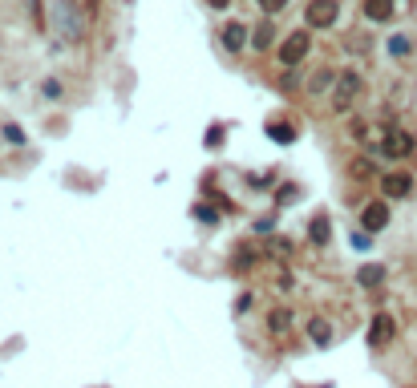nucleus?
Returning <instances> with one entry per match:
<instances>
[{"mask_svg": "<svg viewBox=\"0 0 417 388\" xmlns=\"http://www.w3.org/2000/svg\"><path fill=\"white\" fill-rule=\"evenodd\" d=\"M361 93H365V77H361L357 69H344V73H336V86H332L328 97H332V109H340V114H344V109H349Z\"/></svg>", "mask_w": 417, "mask_h": 388, "instance_id": "1", "label": "nucleus"}, {"mask_svg": "<svg viewBox=\"0 0 417 388\" xmlns=\"http://www.w3.org/2000/svg\"><path fill=\"white\" fill-rule=\"evenodd\" d=\"M336 16H340L336 0H308V8H304V25L308 29H332Z\"/></svg>", "mask_w": 417, "mask_h": 388, "instance_id": "2", "label": "nucleus"}, {"mask_svg": "<svg viewBox=\"0 0 417 388\" xmlns=\"http://www.w3.org/2000/svg\"><path fill=\"white\" fill-rule=\"evenodd\" d=\"M308 49H312V37L296 29V33L283 41V49H279V61H283V65H296V61H304V57H308Z\"/></svg>", "mask_w": 417, "mask_h": 388, "instance_id": "3", "label": "nucleus"}, {"mask_svg": "<svg viewBox=\"0 0 417 388\" xmlns=\"http://www.w3.org/2000/svg\"><path fill=\"white\" fill-rule=\"evenodd\" d=\"M381 150H385V158H405V154H414V138L405 129H389L385 142H381Z\"/></svg>", "mask_w": 417, "mask_h": 388, "instance_id": "4", "label": "nucleus"}, {"mask_svg": "<svg viewBox=\"0 0 417 388\" xmlns=\"http://www.w3.org/2000/svg\"><path fill=\"white\" fill-rule=\"evenodd\" d=\"M361 227L365 231H385L389 227V203H365V211H361Z\"/></svg>", "mask_w": 417, "mask_h": 388, "instance_id": "5", "label": "nucleus"}, {"mask_svg": "<svg viewBox=\"0 0 417 388\" xmlns=\"http://www.w3.org/2000/svg\"><path fill=\"white\" fill-rule=\"evenodd\" d=\"M57 25H61V37H65V41H77V37H81V25H77V16H73V0H61V4H57Z\"/></svg>", "mask_w": 417, "mask_h": 388, "instance_id": "6", "label": "nucleus"}, {"mask_svg": "<svg viewBox=\"0 0 417 388\" xmlns=\"http://www.w3.org/2000/svg\"><path fill=\"white\" fill-rule=\"evenodd\" d=\"M381 190H385V198H405L414 190V178L409 174H385L381 178Z\"/></svg>", "mask_w": 417, "mask_h": 388, "instance_id": "7", "label": "nucleus"}, {"mask_svg": "<svg viewBox=\"0 0 417 388\" xmlns=\"http://www.w3.org/2000/svg\"><path fill=\"white\" fill-rule=\"evenodd\" d=\"M393 336H397V324H393L389 315H377V320H372V328H369V344L372 348H385Z\"/></svg>", "mask_w": 417, "mask_h": 388, "instance_id": "8", "label": "nucleus"}, {"mask_svg": "<svg viewBox=\"0 0 417 388\" xmlns=\"http://www.w3.org/2000/svg\"><path fill=\"white\" fill-rule=\"evenodd\" d=\"M219 33H223V44H227V49H231V53H239V49H243V44L251 41V37H247V33H251V29H247V25H239V21H227V25H223V29H219Z\"/></svg>", "mask_w": 417, "mask_h": 388, "instance_id": "9", "label": "nucleus"}, {"mask_svg": "<svg viewBox=\"0 0 417 388\" xmlns=\"http://www.w3.org/2000/svg\"><path fill=\"white\" fill-rule=\"evenodd\" d=\"M361 8H365V16H369L372 25H385L393 16V0H365Z\"/></svg>", "mask_w": 417, "mask_h": 388, "instance_id": "10", "label": "nucleus"}, {"mask_svg": "<svg viewBox=\"0 0 417 388\" xmlns=\"http://www.w3.org/2000/svg\"><path fill=\"white\" fill-rule=\"evenodd\" d=\"M272 41H276V25L264 16V21L251 29V44H255V49H272Z\"/></svg>", "mask_w": 417, "mask_h": 388, "instance_id": "11", "label": "nucleus"}, {"mask_svg": "<svg viewBox=\"0 0 417 388\" xmlns=\"http://www.w3.org/2000/svg\"><path fill=\"white\" fill-rule=\"evenodd\" d=\"M268 138L279 142V146H292L296 142V129L288 126V122H268Z\"/></svg>", "mask_w": 417, "mask_h": 388, "instance_id": "12", "label": "nucleus"}, {"mask_svg": "<svg viewBox=\"0 0 417 388\" xmlns=\"http://www.w3.org/2000/svg\"><path fill=\"white\" fill-rule=\"evenodd\" d=\"M332 86H336V77H332V69H320V73H312V81H308V93H332Z\"/></svg>", "mask_w": 417, "mask_h": 388, "instance_id": "13", "label": "nucleus"}, {"mask_svg": "<svg viewBox=\"0 0 417 388\" xmlns=\"http://www.w3.org/2000/svg\"><path fill=\"white\" fill-rule=\"evenodd\" d=\"M308 336H312V340H316L320 348L332 344V332H328V324H325V320H312V324H308Z\"/></svg>", "mask_w": 417, "mask_h": 388, "instance_id": "14", "label": "nucleus"}, {"mask_svg": "<svg viewBox=\"0 0 417 388\" xmlns=\"http://www.w3.org/2000/svg\"><path fill=\"white\" fill-rule=\"evenodd\" d=\"M357 279H361L365 287H377V283L385 279V267H361V271H357Z\"/></svg>", "mask_w": 417, "mask_h": 388, "instance_id": "15", "label": "nucleus"}, {"mask_svg": "<svg viewBox=\"0 0 417 388\" xmlns=\"http://www.w3.org/2000/svg\"><path fill=\"white\" fill-rule=\"evenodd\" d=\"M312 243H320V247L328 243V218H325V215L312 218Z\"/></svg>", "mask_w": 417, "mask_h": 388, "instance_id": "16", "label": "nucleus"}, {"mask_svg": "<svg viewBox=\"0 0 417 388\" xmlns=\"http://www.w3.org/2000/svg\"><path fill=\"white\" fill-rule=\"evenodd\" d=\"M268 324H272V332H288V324H292V311H283V307H279V311H272V315H268Z\"/></svg>", "mask_w": 417, "mask_h": 388, "instance_id": "17", "label": "nucleus"}, {"mask_svg": "<svg viewBox=\"0 0 417 388\" xmlns=\"http://www.w3.org/2000/svg\"><path fill=\"white\" fill-rule=\"evenodd\" d=\"M255 4L264 8V16H268V21H272L276 12H283V8H288V0H255Z\"/></svg>", "mask_w": 417, "mask_h": 388, "instance_id": "18", "label": "nucleus"}, {"mask_svg": "<svg viewBox=\"0 0 417 388\" xmlns=\"http://www.w3.org/2000/svg\"><path fill=\"white\" fill-rule=\"evenodd\" d=\"M41 93H45L49 101H57V97H61V81H53V77H49V81H41Z\"/></svg>", "mask_w": 417, "mask_h": 388, "instance_id": "19", "label": "nucleus"}, {"mask_svg": "<svg viewBox=\"0 0 417 388\" xmlns=\"http://www.w3.org/2000/svg\"><path fill=\"white\" fill-rule=\"evenodd\" d=\"M4 142L21 146V142H25V129H21V126H4Z\"/></svg>", "mask_w": 417, "mask_h": 388, "instance_id": "20", "label": "nucleus"}, {"mask_svg": "<svg viewBox=\"0 0 417 388\" xmlns=\"http://www.w3.org/2000/svg\"><path fill=\"white\" fill-rule=\"evenodd\" d=\"M389 53H393V57H405V53H409V41H405V37H393V41H389Z\"/></svg>", "mask_w": 417, "mask_h": 388, "instance_id": "21", "label": "nucleus"}, {"mask_svg": "<svg viewBox=\"0 0 417 388\" xmlns=\"http://www.w3.org/2000/svg\"><path fill=\"white\" fill-rule=\"evenodd\" d=\"M194 215L203 218V222H215V218H219L215 211H211V207H194Z\"/></svg>", "mask_w": 417, "mask_h": 388, "instance_id": "22", "label": "nucleus"}, {"mask_svg": "<svg viewBox=\"0 0 417 388\" xmlns=\"http://www.w3.org/2000/svg\"><path fill=\"white\" fill-rule=\"evenodd\" d=\"M353 174H365V178H369V174H372V166H369V162H365V158H361V162L353 166Z\"/></svg>", "mask_w": 417, "mask_h": 388, "instance_id": "23", "label": "nucleus"}, {"mask_svg": "<svg viewBox=\"0 0 417 388\" xmlns=\"http://www.w3.org/2000/svg\"><path fill=\"white\" fill-rule=\"evenodd\" d=\"M207 4H211V8H227L231 0H207Z\"/></svg>", "mask_w": 417, "mask_h": 388, "instance_id": "24", "label": "nucleus"}, {"mask_svg": "<svg viewBox=\"0 0 417 388\" xmlns=\"http://www.w3.org/2000/svg\"><path fill=\"white\" fill-rule=\"evenodd\" d=\"M29 8H33V16H41V0H29Z\"/></svg>", "mask_w": 417, "mask_h": 388, "instance_id": "25", "label": "nucleus"}]
</instances>
